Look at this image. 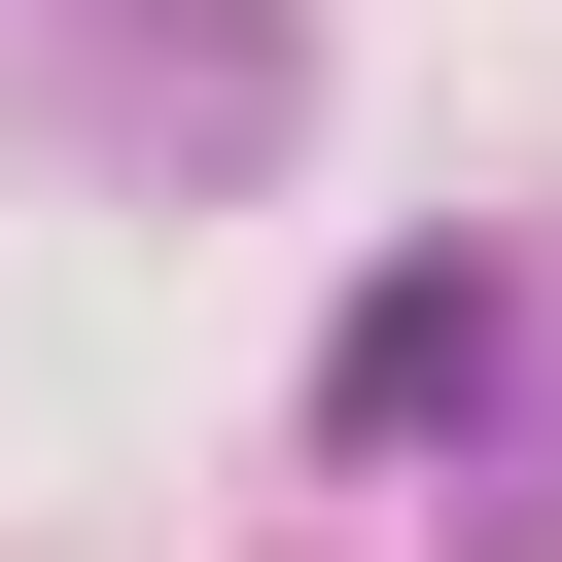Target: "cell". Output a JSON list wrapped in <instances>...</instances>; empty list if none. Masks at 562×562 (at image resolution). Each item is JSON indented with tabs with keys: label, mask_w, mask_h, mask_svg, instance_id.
I'll return each mask as SVG.
<instances>
[{
	"label": "cell",
	"mask_w": 562,
	"mask_h": 562,
	"mask_svg": "<svg viewBox=\"0 0 562 562\" xmlns=\"http://www.w3.org/2000/svg\"><path fill=\"white\" fill-rule=\"evenodd\" d=\"M35 70H70L105 176H246L281 140V0H35Z\"/></svg>",
	"instance_id": "1"
}]
</instances>
